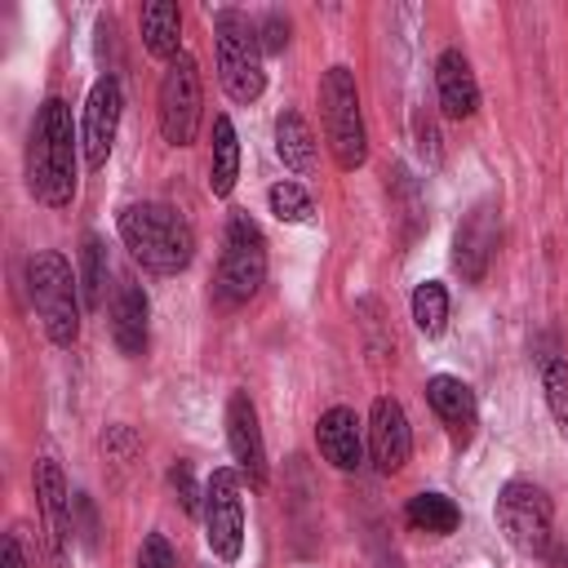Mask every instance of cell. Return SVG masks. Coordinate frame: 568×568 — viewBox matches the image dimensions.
I'll list each match as a JSON object with an SVG mask.
<instances>
[{"label": "cell", "instance_id": "d6a6232c", "mask_svg": "<svg viewBox=\"0 0 568 568\" xmlns=\"http://www.w3.org/2000/svg\"><path fill=\"white\" fill-rule=\"evenodd\" d=\"M417 146H422V155L439 160V133H435V124L426 115H417Z\"/></svg>", "mask_w": 568, "mask_h": 568}, {"label": "cell", "instance_id": "83f0119b", "mask_svg": "<svg viewBox=\"0 0 568 568\" xmlns=\"http://www.w3.org/2000/svg\"><path fill=\"white\" fill-rule=\"evenodd\" d=\"M71 519H75V541H80L84 550H98V510H93V501H89L84 493H75Z\"/></svg>", "mask_w": 568, "mask_h": 568}, {"label": "cell", "instance_id": "cb8c5ba5", "mask_svg": "<svg viewBox=\"0 0 568 568\" xmlns=\"http://www.w3.org/2000/svg\"><path fill=\"white\" fill-rule=\"evenodd\" d=\"M102 284H106V244L89 231L84 244H80V297H84V311L102 306Z\"/></svg>", "mask_w": 568, "mask_h": 568}, {"label": "cell", "instance_id": "484cf974", "mask_svg": "<svg viewBox=\"0 0 568 568\" xmlns=\"http://www.w3.org/2000/svg\"><path fill=\"white\" fill-rule=\"evenodd\" d=\"M541 386H546V404H550L555 426L568 435V359L546 355L541 359Z\"/></svg>", "mask_w": 568, "mask_h": 568}, {"label": "cell", "instance_id": "5b68a950", "mask_svg": "<svg viewBox=\"0 0 568 568\" xmlns=\"http://www.w3.org/2000/svg\"><path fill=\"white\" fill-rule=\"evenodd\" d=\"M213 40H217V75H222V89L235 102H257L262 89H266L257 27L240 9H217L213 13Z\"/></svg>", "mask_w": 568, "mask_h": 568}, {"label": "cell", "instance_id": "ba28073f", "mask_svg": "<svg viewBox=\"0 0 568 568\" xmlns=\"http://www.w3.org/2000/svg\"><path fill=\"white\" fill-rule=\"evenodd\" d=\"M204 93H200V67L191 53H178L164 75H160V93H155V120L169 146H191L204 120Z\"/></svg>", "mask_w": 568, "mask_h": 568}, {"label": "cell", "instance_id": "2e32d148", "mask_svg": "<svg viewBox=\"0 0 568 568\" xmlns=\"http://www.w3.org/2000/svg\"><path fill=\"white\" fill-rule=\"evenodd\" d=\"M435 93H439V111L448 120H470L479 111V84H475L470 58L462 49H444L435 58Z\"/></svg>", "mask_w": 568, "mask_h": 568}, {"label": "cell", "instance_id": "7c38bea8", "mask_svg": "<svg viewBox=\"0 0 568 568\" xmlns=\"http://www.w3.org/2000/svg\"><path fill=\"white\" fill-rule=\"evenodd\" d=\"M368 453H373V466L382 475L404 470V462L413 453V430H408L404 404L390 399V395H377L373 399V413H368Z\"/></svg>", "mask_w": 568, "mask_h": 568}, {"label": "cell", "instance_id": "5bb4252c", "mask_svg": "<svg viewBox=\"0 0 568 568\" xmlns=\"http://www.w3.org/2000/svg\"><path fill=\"white\" fill-rule=\"evenodd\" d=\"M36 497H40V510H44V528H49V550H53V564H67V550L75 541V519H71V493H67V479H62V466L53 457H40L36 462Z\"/></svg>", "mask_w": 568, "mask_h": 568}, {"label": "cell", "instance_id": "4fadbf2b", "mask_svg": "<svg viewBox=\"0 0 568 568\" xmlns=\"http://www.w3.org/2000/svg\"><path fill=\"white\" fill-rule=\"evenodd\" d=\"M226 439H231V457H235L240 479H248V488H262L266 484V444H262L257 408L244 390H235L226 404Z\"/></svg>", "mask_w": 568, "mask_h": 568}, {"label": "cell", "instance_id": "30bf717a", "mask_svg": "<svg viewBox=\"0 0 568 568\" xmlns=\"http://www.w3.org/2000/svg\"><path fill=\"white\" fill-rule=\"evenodd\" d=\"M120 111H124V93H120V80L106 71L93 80V89L84 98V120H80V151H84L89 169H102L111 160L115 133H120Z\"/></svg>", "mask_w": 568, "mask_h": 568}, {"label": "cell", "instance_id": "d4e9b609", "mask_svg": "<svg viewBox=\"0 0 568 568\" xmlns=\"http://www.w3.org/2000/svg\"><path fill=\"white\" fill-rule=\"evenodd\" d=\"M266 204H271V213H275L280 222H288V226H302V222H311V213H315L311 191H306L302 182H293V178L275 182V186L266 191Z\"/></svg>", "mask_w": 568, "mask_h": 568}, {"label": "cell", "instance_id": "ac0fdd59", "mask_svg": "<svg viewBox=\"0 0 568 568\" xmlns=\"http://www.w3.org/2000/svg\"><path fill=\"white\" fill-rule=\"evenodd\" d=\"M315 444H320V453H324V462L333 466V470H359L364 466V435H359V422H355V413L351 408H328V413H320V422H315Z\"/></svg>", "mask_w": 568, "mask_h": 568}, {"label": "cell", "instance_id": "9a60e30c", "mask_svg": "<svg viewBox=\"0 0 568 568\" xmlns=\"http://www.w3.org/2000/svg\"><path fill=\"white\" fill-rule=\"evenodd\" d=\"M426 404L435 408V417L444 422V430H448V439H453L457 448H466V444L475 439L479 404H475V390H470L462 377L435 373V377L426 382Z\"/></svg>", "mask_w": 568, "mask_h": 568}, {"label": "cell", "instance_id": "836d02e7", "mask_svg": "<svg viewBox=\"0 0 568 568\" xmlns=\"http://www.w3.org/2000/svg\"><path fill=\"white\" fill-rule=\"evenodd\" d=\"M377 568H404V564H399V559H395V555H390V559H382V564H377Z\"/></svg>", "mask_w": 568, "mask_h": 568}, {"label": "cell", "instance_id": "4316f807", "mask_svg": "<svg viewBox=\"0 0 568 568\" xmlns=\"http://www.w3.org/2000/svg\"><path fill=\"white\" fill-rule=\"evenodd\" d=\"M169 484H173L178 501H182L191 515H200V506H204V488L195 484V475H191V462H173V466H169Z\"/></svg>", "mask_w": 568, "mask_h": 568}, {"label": "cell", "instance_id": "44dd1931", "mask_svg": "<svg viewBox=\"0 0 568 568\" xmlns=\"http://www.w3.org/2000/svg\"><path fill=\"white\" fill-rule=\"evenodd\" d=\"M240 178V138L231 115H213V146H209V191L226 200Z\"/></svg>", "mask_w": 568, "mask_h": 568}, {"label": "cell", "instance_id": "277c9868", "mask_svg": "<svg viewBox=\"0 0 568 568\" xmlns=\"http://www.w3.org/2000/svg\"><path fill=\"white\" fill-rule=\"evenodd\" d=\"M320 111H324V138L337 160V169H359L368 160V133H364V111H359V89L351 67H328L320 80Z\"/></svg>", "mask_w": 568, "mask_h": 568}, {"label": "cell", "instance_id": "52a82bcc", "mask_svg": "<svg viewBox=\"0 0 568 568\" xmlns=\"http://www.w3.org/2000/svg\"><path fill=\"white\" fill-rule=\"evenodd\" d=\"M266 280V235L248 213H231L226 240H222V266H217V297L222 306L248 302Z\"/></svg>", "mask_w": 568, "mask_h": 568}, {"label": "cell", "instance_id": "4dcf8cb0", "mask_svg": "<svg viewBox=\"0 0 568 568\" xmlns=\"http://www.w3.org/2000/svg\"><path fill=\"white\" fill-rule=\"evenodd\" d=\"M102 448H106V453H115L120 462H129V457H133V448H138V435H133L129 426H106Z\"/></svg>", "mask_w": 568, "mask_h": 568}, {"label": "cell", "instance_id": "7402d4cb", "mask_svg": "<svg viewBox=\"0 0 568 568\" xmlns=\"http://www.w3.org/2000/svg\"><path fill=\"white\" fill-rule=\"evenodd\" d=\"M404 519H408V528H413V532L448 537V532H457L462 510H457V501H453V497H444V493H417V497H408Z\"/></svg>", "mask_w": 568, "mask_h": 568}, {"label": "cell", "instance_id": "9c48e42d", "mask_svg": "<svg viewBox=\"0 0 568 568\" xmlns=\"http://www.w3.org/2000/svg\"><path fill=\"white\" fill-rule=\"evenodd\" d=\"M240 470L235 466H217L209 479H204V506H200V519H204V541L213 550V559L222 564H235L244 555V497H240Z\"/></svg>", "mask_w": 568, "mask_h": 568}, {"label": "cell", "instance_id": "d6986e66", "mask_svg": "<svg viewBox=\"0 0 568 568\" xmlns=\"http://www.w3.org/2000/svg\"><path fill=\"white\" fill-rule=\"evenodd\" d=\"M142 44L151 58L173 62L182 53V13L173 0H151L142 4Z\"/></svg>", "mask_w": 568, "mask_h": 568}, {"label": "cell", "instance_id": "e575fe53", "mask_svg": "<svg viewBox=\"0 0 568 568\" xmlns=\"http://www.w3.org/2000/svg\"><path fill=\"white\" fill-rule=\"evenodd\" d=\"M200 568H213V564H200Z\"/></svg>", "mask_w": 568, "mask_h": 568}, {"label": "cell", "instance_id": "f546056e", "mask_svg": "<svg viewBox=\"0 0 568 568\" xmlns=\"http://www.w3.org/2000/svg\"><path fill=\"white\" fill-rule=\"evenodd\" d=\"M257 44H262V53H284V44H288V18L284 13H266L257 22Z\"/></svg>", "mask_w": 568, "mask_h": 568}, {"label": "cell", "instance_id": "1f68e13d", "mask_svg": "<svg viewBox=\"0 0 568 568\" xmlns=\"http://www.w3.org/2000/svg\"><path fill=\"white\" fill-rule=\"evenodd\" d=\"M0 568H31V564H27V555H22L18 532H9V537L0 541Z\"/></svg>", "mask_w": 568, "mask_h": 568}, {"label": "cell", "instance_id": "8992f818", "mask_svg": "<svg viewBox=\"0 0 568 568\" xmlns=\"http://www.w3.org/2000/svg\"><path fill=\"white\" fill-rule=\"evenodd\" d=\"M497 528L506 532V541L537 559L550 550V532H555V506L546 497L541 484L532 479H506L497 493Z\"/></svg>", "mask_w": 568, "mask_h": 568}, {"label": "cell", "instance_id": "3957f363", "mask_svg": "<svg viewBox=\"0 0 568 568\" xmlns=\"http://www.w3.org/2000/svg\"><path fill=\"white\" fill-rule=\"evenodd\" d=\"M75 275L67 266V257L58 248H40L31 253L27 262V293H31V306L49 333L53 346H75L80 337V306L84 297L75 293Z\"/></svg>", "mask_w": 568, "mask_h": 568}, {"label": "cell", "instance_id": "603a6c76", "mask_svg": "<svg viewBox=\"0 0 568 568\" xmlns=\"http://www.w3.org/2000/svg\"><path fill=\"white\" fill-rule=\"evenodd\" d=\"M408 306H413L417 333H426V337H439L444 333V324H448V288L439 280H422L413 288V302Z\"/></svg>", "mask_w": 568, "mask_h": 568}, {"label": "cell", "instance_id": "e0dca14e", "mask_svg": "<svg viewBox=\"0 0 568 568\" xmlns=\"http://www.w3.org/2000/svg\"><path fill=\"white\" fill-rule=\"evenodd\" d=\"M146 320H151L146 288L138 280H124L111 297V337H115L120 355H129V359L146 355V328H151Z\"/></svg>", "mask_w": 568, "mask_h": 568}, {"label": "cell", "instance_id": "8fae6325", "mask_svg": "<svg viewBox=\"0 0 568 568\" xmlns=\"http://www.w3.org/2000/svg\"><path fill=\"white\" fill-rule=\"evenodd\" d=\"M497 235H501V217H497V204L493 200H479L453 231V266L462 271V280L479 284L493 266V253H497Z\"/></svg>", "mask_w": 568, "mask_h": 568}, {"label": "cell", "instance_id": "6da1fadb", "mask_svg": "<svg viewBox=\"0 0 568 568\" xmlns=\"http://www.w3.org/2000/svg\"><path fill=\"white\" fill-rule=\"evenodd\" d=\"M75 124L62 98H44L27 133V186L44 209H67L75 200Z\"/></svg>", "mask_w": 568, "mask_h": 568}, {"label": "cell", "instance_id": "ffe728a7", "mask_svg": "<svg viewBox=\"0 0 568 568\" xmlns=\"http://www.w3.org/2000/svg\"><path fill=\"white\" fill-rule=\"evenodd\" d=\"M275 155L284 160V169H293L297 178H306L315 169V133L311 124L302 120V111L284 106L275 115Z\"/></svg>", "mask_w": 568, "mask_h": 568}, {"label": "cell", "instance_id": "7a4b0ae2", "mask_svg": "<svg viewBox=\"0 0 568 568\" xmlns=\"http://www.w3.org/2000/svg\"><path fill=\"white\" fill-rule=\"evenodd\" d=\"M115 231H120L124 248L133 253V262L146 266L151 275H178L195 257V235H191L186 217L169 204H155V200L124 204L115 213Z\"/></svg>", "mask_w": 568, "mask_h": 568}, {"label": "cell", "instance_id": "f1b7e54d", "mask_svg": "<svg viewBox=\"0 0 568 568\" xmlns=\"http://www.w3.org/2000/svg\"><path fill=\"white\" fill-rule=\"evenodd\" d=\"M138 568H178V555H173V546L164 541V532H146V537H142Z\"/></svg>", "mask_w": 568, "mask_h": 568}]
</instances>
